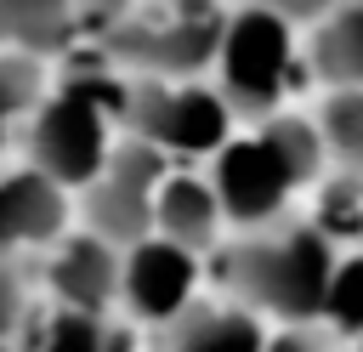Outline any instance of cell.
<instances>
[{
    "instance_id": "cell-1",
    "label": "cell",
    "mask_w": 363,
    "mask_h": 352,
    "mask_svg": "<svg viewBox=\"0 0 363 352\" xmlns=\"http://www.w3.org/2000/svg\"><path fill=\"white\" fill-rule=\"evenodd\" d=\"M335 238L312 221H272L255 227V238H244L227 261V278L238 290L244 307L272 312L284 324L301 318H323L329 301V278H335Z\"/></svg>"
},
{
    "instance_id": "cell-2",
    "label": "cell",
    "mask_w": 363,
    "mask_h": 352,
    "mask_svg": "<svg viewBox=\"0 0 363 352\" xmlns=\"http://www.w3.org/2000/svg\"><path fill=\"white\" fill-rule=\"evenodd\" d=\"M295 79V23L261 0L227 17L216 51V91L244 119H267Z\"/></svg>"
},
{
    "instance_id": "cell-3",
    "label": "cell",
    "mask_w": 363,
    "mask_h": 352,
    "mask_svg": "<svg viewBox=\"0 0 363 352\" xmlns=\"http://www.w3.org/2000/svg\"><path fill=\"white\" fill-rule=\"evenodd\" d=\"M125 125L147 142H159L164 153H216L233 131V102L199 79H159V74H136L130 79V108Z\"/></svg>"
},
{
    "instance_id": "cell-4",
    "label": "cell",
    "mask_w": 363,
    "mask_h": 352,
    "mask_svg": "<svg viewBox=\"0 0 363 352\" xmlns=\"http://www.w3.org/2000/svg\"><path fill=\"white\" fill-rule=\"evenodd\" d=\"M108 108L91 102L85 91L62 85L51 102L34 108V125H28V165H40L51 182L62 187H91L113 153L108 142Z\"/></svg>"
},
{
    "instance_id": "cell-5",
    "label": "cell",
    "mask_w": 363,
    "mask_h": 352,
    "mask_svg": "<svg viewBox=\"0 0 363 352\" xmlns=\"http://www.w3.org/2000/svg\"><path fill=\"white\" fill-rule=\"evenodd\" d=\"M159 182H164V148L130 131V142H119L108 153L102 176L85 187V221H91V233H102L113 244L147 238Z\"/></svg>"
},
{
    "instance_id": "cell-6",
    "label": "cell",
    "mask_w": 363,
    "mask_h": 352,
    "mask_svg": "<svg viewBox=\"0 0 363 352\" xmlns=\"http://www.w3.org/2000/svg\"><path fill=\"white\" fill-rule=\"evenodd\" d=\"M210 182H216V199H221L227 221H238V227H250V233H255V227H272V221L284 216L289 193L301 187L295 170L284 165V153H278L261 131H255V136H238V142H221Z\"/></svg>"
},
{
    "instance_id": "cell-7",
    "label": "cell",
    "mask_w": 363,
    "mask_h": 352,
    "mask_svg": "<svg viewBox=\"0 0 363 352\" xmlns=\"http://www.w3.org/2000/svg\"><path fill=\"white\" fill-rule=\"evenodd\" d=\"M221 28H227V17H210V11L199 6V11L164 17V23H125L119 40H113V51H119L136 74L193 79L199 68L216 62V51H221Z\"/></svg>"
},
{
    "instance_id": "cell-8",
    "label": "cell",
    "mask_w": 363,
    "mask_h": 352,
    "mask_svg": "<svg viewBox=\"0 0 363 352\" xmlns=\"http://www.w3.org/2000/svg\"><path fill=\"white\" fill-rule=\"evenodd\" d=\"M193 284H199V261L187 244L176 238H136L125 250V273H119V295L136 318L147 324H170L187 301H193Z\"/></svg>"
},
{
    "instance_id": "cell-9",
    "label": "cell",
    "mask_w": 363,
    "mask_h": 352,
    "mask_svg": "<svg viewBox=\"0 0 363 352\" xmlns=\"http://www.w3.org/2000/svg\"><path fill=\"white\" fill-rule=\"evenodd\" d=\"M62 221H68V187L51 182L40 165L0 176V255H11L17 244L57 238Z\"/></svg>"
},
{
    "instance_id": "cell-10",
    "label": "cell",
    "mask_w": 363,
    "mask_h": 352,
    "mask_svg": "<svg viewBox=\"0 0 363 352\" xmlns=\"http://www.w3.org/2000/svg\"><path fill=\"white\" fill-rule=\"evenodd\" d=\"M119 273H125V255L113 238L102 233H79V238H62L45 278L57 290L62 307H85V312H102L113 295H119Z\"/></svg>"
},
{
    "instance_id": "cell-11",
    "label": "cell",
    "mask_w": 363,
    "mask_h": 352,
    "mask_svg": "<svg viewBox=\"0 0 363 352\" xmlns=\"http://www.w3.org/2000/svg\"><path fill=\"white\" fill-rule=\"evenodd\" d=\"M164 352H267V335H261L250 307L187 301L164 324Z\"/></svg>"
},
{
    "instance_id": "cell-12",
    "label": "cell",
    "mask_w": 363,
    "mask_h": 352,
    "mask_svg": "<svg viewBox=\"0 0 363 352\" xmlns=\"http://www.w3.org/2000/svg\"><path fill=\"white\" fill-rule=\"evenodd\" d=\"M221 199H216V182H204V176H164L159 182V193H153V227L164 233V238H176V244H187L193 255L204 250V244H216V227H221Z\"/></svg>"
},
{
    "instance_id": "cell-13",
    "label": "cell",
    "mask_w": 363,
    "mask_h": 352,
    "mask_svg": "<svg viewBox=\"0 0 363 352\" xmlns=\"http://www.w3.org/2000/svg\"><path fill=\"white\" fill-rule=\"evenodd\" d=\"M306 68H312L329 91L363 85V6H357V0H340L335 11H323V17L312 23Z\"/></svg>"
},
{
    "instance_id": "cell-14",
    "label": "cell",
    "mask_w": 363,
    "mask_h": 352,
    "mask_svg": "<svg viewBox=\"0 0 363 352\" xmlns=\"http://www.w3.org/2000/svg\"><path fill=\"white\" fill-rule=\"evenodd\" d=\"M74 28V0H0V45L57 51Z\"/></svg>"
},
{
    "instance_id": "cell-15",
    "label": "cell",
    "mask_w": 363,
    "mask_h": 352,
    "mask_svg": "<svg viewBox=\"0 0 363 352\" xmlns=\"http://www.w3.org/2000/svg\"><path fill=\"white\" fill-rule=\"evenodd\" d=\"M261 136L284 153V165L295 170V182L306 187V182H318V170H323V159H329V142H323V131H318V119H295V114H267L261 119Z\"/></svg>"
},
{
    "instance_id": "cell-16",
    "label": "cell",
    "mask_w": 363,
    "mask_h": 352,
    "mask_svg": "<svg viewBox=\"0 0 363 352\" xmlns=\"http://www.w3.org/2000/svg\"><path fill=\"white\" fill-rule=\"evenodd\" d=\"M318 131H323L329 153H335L346 170L363 176V85L329 91V102H323V114H318Z\"/></svg>"
},
{
    "instance_id": "cell-17",
    "label": "cell",
    "mask_w": 363,
    "mask_h": 352,
    "mask_svg": "<svg viewBox=\"0 0 363 352\" xmlns=\"http://www.w3.org/2000/svg\"><path fill=\"white\" fill-rule=\"evenodd\" d=\"M113 329L102 324V312H85V307H62L45 335H40V352H113Z\"/></svg>"
},
{
    "instance_id": "cell-18",
    "label": "cell",
    "mask_w": 363,
    "mask_h": 352,
    "mask_svg": "<svg viewBox=\"0 0 363 352\" xmlns=\"http://www.w3.org/2000/svg\"><path fill=\"white\" fill-rule=\"evenodd\" d=\"M40 108V51L6 45L0 51V114H34Z\"/></svg>"
},
{
    "instance_id": "cell-19",
    "label": "cell",
    "mask_w": 363,
    "mask_h": 352,
    "mask_svg": "<svg viewBox=\"0 0 363 352\" xmlns=\"http://www.w3.org/2000/svg\"><path fill=\"white\" fill-rule=\"evenodd\" d=\"M323 318H329V329H335V335H363V255L335 261Z\"/></svg>"
},
{
    "instance_id": "cell-20",
    "label": "cell",
    "mask_w": 363,
    "mask_h": 352,
    "mask_svg": "<svg viewBox=\"0 0 363 352\" xmlns=\"http://www.w3.org/2000/svg\"><path fill=\"white\" fill-rule=\"evenodd\" d=\"M318 227L329 238H352L363 233V176L340 165V176L323 187V204H318Z\"/></svg>"
},
{
    "instance_id": "cell-21",
    "label": "cell",
    "mask_w": 363,
    "mask_h": 352,
    "mask_svg": "<svg viewBox=\"0 0 363 352\" xmlns=\"http://www.w3.org/2000/svg\"><path fill=\"white\" fill-rule=\"evenodd\" d=\"M267 352H340V341H335L329 329H318L312 318H301V324H284V329L267 341Z\"/></svg>"
},
{
    "instance_id": "cell-22",
    "label": "cell",
    "mask_w": 363,
    "mask_h": 352,
    "mask_svg": "<svg viewBox=\"0 0 363 352\" xmlns=\"http://www.w3.org/2000/svg\"><path fill=\"white\" fill-rule=\"evenodd\" d=\"M23 312H28V284H23L17 261H11V255H0V335H6V329H17V324H23Z\"/></svg>"
},
{
    "instance_id": "cell-23",
    "label": "cell",
    "mask_w": 363,
    "mask_h": 352,
    "mask_svg": "<svg viewBox=\"0 0 363 352\" xmlns=\"http://www.w3.org/2000/svg\"><path fill=\"white\" fill-rule=\"evenodd\" d=\"M261 6H272V11H284L289 23H318L323 11H335L340 0H261Z\"/></svg>"
},
{
    "instance_id": "cell-24",
    "label": "cell",
    "mask_w": 363,
    "mask_h": 352,
    "mask_svg": "<svg viewBox=\"0 0 363 352\" xmlns=\"http://www.w3.org/2000/svg\"><path fill=\"white\" fill-rule=\"evenodd\" d=\"M79 6H91V11H119L125 0H79Z\"/></svg>"
},
{
    "instance_id": "cell-25",
    "label": "cell",
    "mask_w": 363,
    "mask_h": 352,
    "mask_svg": "<svg viewBox=\"0 0 363 352\" xmlns=\"http://www.w3.org/2000/svg\"><path fill=\"white\" fill-rule=\"evenodd\" d=\"M0 148H6V114H0Z\"/></svg>"
},
{
    "instance_id": "cell-26",
    "label": "cell",
    "mask_w": 363,
    "mask_h": 352,
    "mask_svg": "<svg viewBox=\"0 0 363 352\" xmlns=\"http://www.w3.org/2000/svg\"><path fill=\"white\" fill-rule=\"evenodd\" d=\"M0 352H11V346H6V341H0Z\"/></svg>"
},
{
    "instance_id": "cell-27",
    "label": "cell",
    "mask_w": 363,
    "mask_h": 352,
    "mask_svg": "<svg viewBox=\"0 0 363 352\" xmlns=\"http://www.w3.org/2000/svg\"><path fill=\"white\" fill-rule=\"evenodd\" d=\"M357 6H363V0H357Z\"/></svg>"
}]
</instances>
